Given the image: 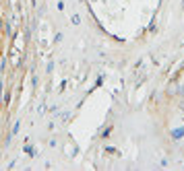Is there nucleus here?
Returning a JSON list of instances; mask_svg holds the SVG:
<instances>
[{
  "instance_id": "obj_1",
  "label": "nucleus",
  "mask_w": 184,
  "mask_h": 171,
  "mask_svg": "<svg viewBox=\"0 0 184 171\" xmlns=\"http://www.w3.org/2000/svg\"><path fill=\"white\" fill-rule=\"evenodd\" d=\"M70 21H73V25H79V23H81V19L77 17V15H75V17H73V19H70Z\"/></svg>"
}]
</instances>
